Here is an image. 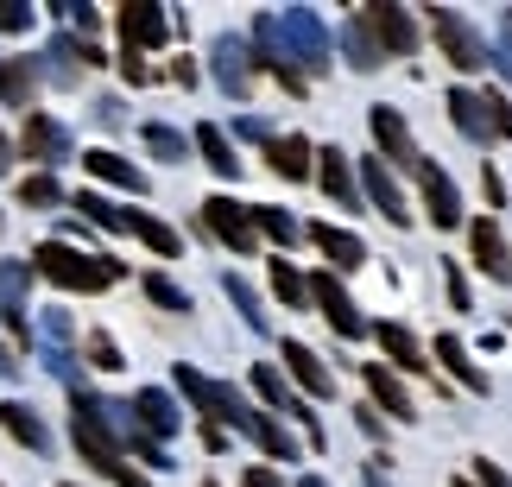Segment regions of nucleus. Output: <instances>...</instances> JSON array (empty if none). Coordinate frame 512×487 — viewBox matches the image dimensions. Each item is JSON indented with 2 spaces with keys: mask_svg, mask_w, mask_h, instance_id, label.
Returning <instances> with one entry per match:
<instances>
[{
  "mask_svg": "<svg viewBox=\"0 0 512 487\" xmlns=\"http://www.w3.org/2000/svg\"><path fill=\"white\" fill-rule=\"evenodd\" d=\"M0 228H7V216H0Z\"/></svg>",
  "mask_w": 512,
  "mask_h": 487,
  "instance_id": "bf43d9fd",
  "label": "nucleus"
},
{
  "mask_svg": "<svg viewBox=\"0 0 512 487\" xmlns=\"http://www.w3.org/2000/svg\"><path fill=\"white\" fill-rule=\"evenodd\" d=\"M424 32L437 38V51L449 57V70H462V76H481L487 64H494L487 32H481L468 13H456V7H430V13H424Z\"/></svg>",
  "mask_w": 512,
  "mask_h": 487,
  "instance_id": "39448f33",
  "label": "nucleus"
},
{
  "mask_svg": "<svg viewBox=\"0 0 512 487\" xmlns=\"http://www.w3.org/2000/svg\"><path fill=\"white\" fill-rule=\"evenodd\" d=\"M19 203H26V209H57V203H64V184H57L51 171H32V178L19 184Z\"/></svg>",
  "mask_w": 512,
  "mask_h": 487,
  "instance_id": "58836bf2",
  "label": "nucleus"
},
{
  "mask_svg": "<svg viewBox=\"0 0 512 487\" xmlns=\"http://www.w3.org/2000/svg\"><path fill=\"white\" fill-rule=\"evenodd\" d=\"M228 424H234L241 437H253V443H260V456H279V462H291V456H298V443H291V437L279 431V424H272V412H260V405H247V399L228 412Z\"/></svg>",
  "mask_w": 512,
  "mask_h": 487,
  "instance_id": "393cba45",
  "label": "nucleus"
},
{
  "mask_svg": "<svg viewBox=\"0 0 512 487\" xmlns=\"http://www.w3.org/2000/svg\"><path fill=\"white\" fill-rule=\"evenodd\" d=\"M177 393H184L196 412H203V424H228V412L234 405H241V393H234V386H222V380H209V374H196V367H184L177 361Z\"/></svg>",
  "mask_w": 512,
  "mask_h": 487,
  "instance_id": "6ab92c4d",
  "label": "nucleus"
},
{
  "mask_svg": "<svg viewBox=\"0 0 512 487\" xmlns=\"http://www.w3.org/2000/svg\"><path fill=\"white\" fill-rule=\"evenodd\" d=\"M304 298H310V310H323V323L336 329L342 342H361V336H367V317H361V304L348 298V285H342L329 266L304 272Z\"/></svg>",
  "mask_w": 512,
  "mask_h": 487,
  "instance_id": "423d86ee",
  "label": "nucleus"
},
{
  "mask_svg": "<svg viewBox=\"0 0 512 487\" xmlns=\"http://www.w3.org/2000/svg\"><path fill=\"white\" fill-rule=\"evenodd\" d=\"M462 235H468V260H475L481 279L487 285H512V241L500 235V222L494 216H468Z\"/></svg>",
  "mask_w": 512,
  "mask_h": 487,
  "instance_id": "9d476101",
  "label": "nucleus"
},
{
  "mask_svg": "<svg viewBox=\"0 0 512 487\" xmlns=\"http://www.w3.org/2000/svg\"><path fill=\"white\" fill-rule=\"evenodd\" d=\"M241 487H285V475L272 462H253V469H241Z\"/></svg>",
  "mask_w": 512,
  "mask_h": 487,
  "instance_id": "49530a36",
  "label": "nucleus"
},
{
  "mask_svg": "<svg viewBox=\"0 0 512 487\" xmlns=\"http://www.w3.org/2000/svg\"><path fill=\"white\" fill-rule=\"evenodd\" d=\"M114 26H121V51H140V57L165 51V38H171V19H165L159 0H127Z\"/></svg>",
  "mask_w": 512,
  "mask_h": 487,
  "instance_id": "2eb2a0df",
  "label": "nucleus"
},
{
  "mask_svg": "<svg viewBox=\"0 0 512 487\" xmlns=\"http://www.w3.org/2000/svg\"><path fill=\"white\" fill-rule=\"evenodd\" d=\"M32 89H38V64H32V57H0V102H7V108H32Z\"/></svg>",
  "mask_w": 512,
  "mask_h": 487,
  "instance_id": "7c9ffc66",
  "label": "nucleus"
},
{
  "mask_svg": "<svg viewBox=\"0 0 512 487\" xmlns=\"http://www.w3.org/2000/svg\"><path fill=\"white\" fill-rule=\"evenodd\" d=\"M0 26H7V32H26L32 26V7H19V0H13V7H0Z\"/></svg>",
  "mask_w": 512,
  "mask_h": 487,
  "instance_id": "3c124183",
  "label": "nucleus"
},
{
  "mask_svg": "<svg viewBox=\"0 0 512 487\" xmlns=\"http://www.w3.org/2000/svg\"><path fill=\"white\" fill-rule=\"evenodd\" d=\"M32 355V336H26V317H13V310H0V374H19Z\"/></svg>",
  "mask_w": 512,
  "mask_h": 487,
  "instance_id": "473e14b6",
  "label": "nucleus"
},
{
  "mask_svg": "<svg viewBox=\"0 0 512 487\" xmlns=\"http://www.w3.org/2000/svg\"><path fill=\"white\" fill-rule=\"evenodd\" d=\"M121 424H114L102 393H76L70 399V443H76V456H83L102 481H114V487H152V475H140L127 462V450H121Z\"/></svg>",
  "mask_w": 512,
  "mask_h": 487,
  "instance_id": "f257e3e1",
  "label": "nucleus"
},
{
  "mask_svg": "<svg viewBox=\"0 0 512 487\" xmlns=\"http://www.w3.org/2000/svg\"><path fill=\"white\" fill-rule=\"evenodd\" d=\"M0 431H7L19 450H32V456H51V431H45V418L32 412V405H19V399H0Z\"/></svg>",
  "mask_w": 512,
  "mask_h": 487,
  "instance_id": "cd10ccee",
  "label": "nucleus"
},
{
  "mask_svg": "<svg viewBox=\"0 0 512 487\" xmlns=\"http://www.w3.org/2000/svg\"><path fill=\"white\" fill-rule=\"evenodd\" d=\"M304 241H310V247H317L323 260H329V272H336V279H342V272H361V266H367V241L354 235V228L310 222V228H304Z\"/></svg>",
  "mask_w": 512,
  "mask_h": 487,
  "instance_id": "aec40b11",
  "label": "nucleus"
},
{
  "mask_svg": "<svg viewBox=\"0 0 512 487\" xmlns=\"http://www.w3.org/2000/svg\"><path fill=\"white\" fill-rule=\"evenodd\" d=\"M32 272L45 285L70 291V298H95V291H108V285L127 279V266L114 260V253H83V247H70V241H38L32 247Z\"/></svg>",
  "mask_w": 512,
  "mask_h": 487,
  "instance_id": "f03ea898",
  "label": "nucleus"
},
{
  "mask_svg": "<svg viewBox=\"0 0 512 487\" xmlns=\"http://www.w3.org/2000/svg\"><path fill=\"white\" fill-rule=\"evenodd\" d=\"M310 165H317V140L310 133H272L266 140V171L285 184H310Z\"/></svg>",
  "mask_w": 512,
  "mask_h": 487,
  "instance_id": "412c9836",
  "label": "nucleus"
},
{
  "mask_svg": "<svg viewBox=\"0 0 512 487\" xmlns=\"http://www.w3.org/2000/svg\"><path fill=\"white\" fill-rule=\"evenodd\" d=\"M468 481H475V487H512V475L500 469V462H487V456H475V469H468Z\"/></svg>",
  "mask_w": 512,
  "mask_h": 487,
  "instance_id": "a18cd8bd",
  "label": "nucleus"
},
{
  "mask_svg": "<svg viewBox=\"0 0 512 487\" xmlns=\"http://www.w3.org/2000/svg\"><path fill=\"white\" fill-rule=\"evenodd\" d=\"M13 165V140H7V133H0V171H7Z\"/></svg>",
  "mask_w": 512,
  "mask_h": 487,
  "instance_id": "6e6d98bb",
  "label": "nucleus"
},
{
  "mask_svg": "<svg viewBox=\"0 0 512 487\" xmlns=\"http://www.w3.org/2000/svg\"><path fill=\"white\" fill-rule=\"evenodd\" d=\"M361 386H367V405L392 424H418V399H411V386L392 374L386 361H361Z\"/></svg>",
  "mask_w": 512,
  "mask_h": 487,
  "instance_id": "9b49d317",
  "label": "nucleus"
},
{
  "mask_svg": "<svg viewBox=\"0 0 512 487\" xmlns=\"http://www.w3.org/2000/svg\"><path fill=\"white\" fill-rule=\"evenodd\" d=\"M64 487H76V481H64Z\"/></svg>",
  "mask_w": 512,
  "mask_h": 487,
  "instance_id": "052dcab7",
  "label": "nucleus"
},
{
  "mask_svg": "<svg viewBox=\"0 0 512 487\" xmlns=\"http://www.w3.org/2000/svg\"><path fill=\"white\" fill-rule=\"evenodd\" d=\"M279 355H285V367H279L285 380H298L310 399H336V367H323V355L310 342H285Z\"/></svg>",
  "mask_w": 512,
  "mask_h": 487,
  "instance_id": "5701e85b",
  "label": "nucleus"
},
{
  "mask_svg": "<svg viewBox=\"0 0 512 487\" xmlns=\"http://www.w3.org/2000/svg\"><path fill=\"white\" fill-rule=\"evenodd\" d=\"M13 152H19V159H26V165L51 171V165H64L76 146H70L64 121H51V114H38V108H32V114H26V127H19V146H13Z\"/></svg>",
  "mask_w": 512,
  "mask_h": 487,
  "instance_id": "ddd939ff",
  "label": "nucleus"
},
{
  "mask_svg": "<svg viewBox=\"0 0 512 487\" xmlns=\"http://www.w3.org/2000/svg\"><path fill=\"white\" fill-rule=\"evenodd\" d=\"M127 424H133L140 437H152V443H171L177 431H184V412L171 405L165 386H140V393H133V405H127Z\"/></svg>",
  "mask_w": 512,
  "mask_h": 487,
  "instance_id": "dca6fc26",
  "label": "nucleus"
},
{
  "mask_svg": "<svg viewBox=\"0 0 512 487\" xmlns=\"http://www.w3.org/2000/svg\"><path fill=\"white\" fill-rule=\"evenodd\" d=\"M209 487H215V481H209Z\"/></svg>",
  "mask_w": 512,
  "mask_h": 487,
  "instance_id": "680f3d73",
  "label": "nucleus"
},
{
  "mask_svg": "<svg viewBox=\"0 0 512 487\" xmlns=\"http://www.w3.org/2000/svg\"><path fill=\"white\" fill-rule=\"evenodd\" d=\"M203 228L228 253H260V235H253V222H247V203H234V197H203Z\"/></svg>",
  "mask_w": 512,
  "mask_h": 487,
  "instance_id": "f3484780",
  "label": "nucleus"
},
{
  "mask_svg": "<svg viewBox=\"0 0 512 487\" xmlns=\"http://www.w3.org/2000/svg\"><path fill=\"white\" fill-rule=\"evenodd\" d=\"M222 291L234 304H241V317H247V329H266V310H260V291H253L241 272H222Z\"/></svg>",
  "mask_w": 512,
  "mask_h": 487,
  "instance_id": "e433bc0d",
  "label": "nucleus"
},
{
  "mask_svg": "<svg viewBox=\"0 0 512 487\" xmlns=\"http://www.w3.org/2000/svg\"><path fill=\"white\" fill-rule=\"evenodd\" d=\"M140 140H146V152H152L159 165H184V159H190V140H184L177 127H165V121H146Z\"/></svg>",
  "mask_w": 512,
  "mask_h": 487,
  "instance_id": "72a5a7b5",
  "label": "nucleus"
},
{
  "mask_svg": "<svg viewBox=\"0 0 512 487\" xmlns=\"http://www.w3.org/2000/svg\"><path fill=\"white\" fill-rule=\"evenodd\" d=\"M481 197H487V216H494V209H506V178H500L487 159H481Z\"/></svg>",
  "mask_w": 512,
  "mask_h": 487,
  "instance_id": "c03bdc74",
  "label": "nucleus"
},
{
  "mask_svg": "<svg viewBox=\"0 0 512 487\" xmlns=\"http://www.w3.org/2000/svg\"><path fill=\"white\" fill-rule=\"evenodd\" d=\"M367 487H392V481L380 475V462H373V469H367Z\"/></svg>",
  "mask_w": 512,
  "mask_h": 487,
  "instance_id": "4d7b16f0",
  "label": "nucleus"
},
{
  "mask_svg": "<svg viewBox=\"0 0 512 487\" xmlns=\"http://www.w3.org/2000/svg\"><path fill=\"white\" fill-rule=\"evenodd\" d=\"M272 38H279V57L304 76V83L336 64V38L323 32V19L310 13V7H285V13H272Z\"/></svg>",
  "mask_w": 512,
  "mask_h": 487,
  "instance_id": "20e7f679",
  "label": "nucleus"
},
{
  "mask_svg": "<svg viewBox=\"0 0 512 487\" xmlns=\"http://www.w3.org/2000/svg\"><path fill=\"white\" fill-rule=\"evenodd\" d=\"M215 83H222L234 102H247L253 89V57H247V38H222L215 45Z\"/></svg>",
  "mask_w": 512,
  "mask_h": 487,
  "instance_id": "c85d7f7f",
  "label": "nucleus"
},
{
  "mask_svg": "<svg viewBox=\"0 0 512 487\" xmlns=\"http://www.w3.org/2000/svg\"><path fill=\"white\" fill-rule=\"evenodd\" d=\"M310 178H317V190L336 209H361V184H354V165L342 146H317V165H310Z\"/></svg>",
  "mask_w": 512,
  "mask_h": 487,
  "instance_id": "4be33fe9",
  "label": "nucleus"
},
{
  "mask_svg": "<svg viewBox=\"0 0 512 487\" xmlns=\"http://www.w3.org/2000/svg\"><path fill=\"white\" fill-rule=\"evenodd\" d=\"M121 76H127L133 89H140V83H152V70H146V57H140V51H121Z\"/></svg>",
  "mask_w": 512,
  "mask_h": 487,
  "instance_id": "8fccbe9b",
  "label": "nucleus"
},
{
  "mask_svg": "<svg viewBox=\"0 0 512 487\" xmlns=\"http://www.w3.org/2000/svg\"><path fill=\"white\" fill-rule=\"evenodd\" d=\"M354 424H361V431H367L373 443H386V418H380V412H373V405H367V399H361V405H354Z\"/></svg>",
  "mask_w": 512,
  "mask_h": 487,
  "instance_id": "de8ad7c7",
  "label": "nucleus"
},
{
  "mask_svg": "<svg viewBox=\"0 0 512 487\" xmlns=\"http://www.w3.org/2000/svg\"><path fill=\"white\" fill-rule=\"evenodd\" d=\"M203 450L209 456H228V431H222V424H203Z\"/></svg>",
  "mask_w": 512,
  "mask_h": 487,
  "instance_id": "864d4df0",
  "label": "nucleus"
},
{
  "mask_svg": "<svg viewBox=\"0 0 512 487\" xmlns=\"http://www.w3.org/2000/svg\"><path fill=\"white\" fill-rule=\"evenodd\" d=\"M140 291H146V298L159 304V310H190V291L177 285V279H165V272H146V279H140Z\"/></svg>",
  "mask_w": 512,
  "mask_h": 487,
  "instance_id": "ea45409f",
  "label": "nucleus"
},
{
  "mask_svg": "<svg viewBox=\"0 0 512 487\" xmlns=\"http://www.w3.org/2000/svg\"><path fill=\"white\" fill-rule=\"evenodd\" d=\"M165 76H171L177 89H196V76H203V70H196V57H171V64H165Z\"/></svg>",
  "mask_w": 512,
  "mask_h": 487,
  "instance_id": "09e8293b",
  "label": "nucleus"
},
{
  "mask_svg": "<svg viewBox=\"0 0 512 487\" xmlns=\"http://www.w3.org/2000/svg\"><path fill=\"white\" fill-rule=\"evenodd\" d=\"M456 487H475V481H468V475H456Z\"/></svg>",
  "mask_w": 512,
  "mask_h": 487,
  "instance_id": "13d9d810",
  "label": "nucleus"
},
{
  "mask_svg": "<svg viewBox=\"0 0 512 487\" xmlns=\"http://www.w3.org/2000/svg\"><path fill=\"white\" fill-rule=\"evenodd\" d=\"M500 38H506V51H494V64H500V70L512 76V7L500 13Z\"/></svg>",
  "mask_w": 512,
  "mask_h": 487,
  "instance_id": "603ef678",
  "label": "nucleus"
},
{
  "mask_svg": "<svg viewBox=\"0 0 512 487\" xmlns=\"http://www.w3.org/2000/svg\"><path fill=\"white\" fill-rule=\"evenodd\" d=\"M127 235L146 253H159V260H184V228H171L165 216H152V209H127Z\"/></svg>",
  "mask_w": 512,
  "mask_h": 487,
  "instance_id": "a878e982",
  "label": "nucleus"
},
{
  "mask_svg": "<svg viewBox=\"0 0 512 487\" xmlns=\"http://www.w3.org/2000/svg\"><path fill=\"white\" fill-rule=\"evenodd\" d=\"M361 26H367V38H373V51H380V57H411V51L424 45L418 19H411L399 0H373V7L361 13Z\"/></svg>",
  "mask_w": 512,
  "mask_h": 487,
  "instance_id": "1a4fd4ad",
  "label": "nucleus"
},
{
  "mask_svg": "<svg viewBox=\"0 0 512 487\" xmlns=\"http://www.w3.org/2000/svg\"><path fill=\"white\" fill-rule=\"evenodd\" d=\"M83 159V171L89 178H102V184H114V190H127V197H146L152 190V178L133 159H121V152H108V146H89V152H76Z\"/></svg>",
  "mask_w": 512,
  "mask_h": 487,
  "instance_id": "b1692460",
  "label": "nucleus"
},
{
  "mask_svg": "<svg viewBox=\"0 0 512 487\" xmlns=\"http://www.w3.org/2000/svg\"><path fill=\"white\" fill-rule=\"evenodd\" d=\"M443 108H449V127H456L468 146H506L512 140V95L506 89L449 83L443 89Z\"/></svg>",
  "mask_w": 512,
  "mask_h": 487,
  "instance_id": "7ed1b4c3",
  "label": "nucleus"
},
{
  "mask_svg": "<svg viewBox=\"0 0 512 487\" xmlns=\"http://www.w3.org/2000/svg\"><path fill=\"white\" fill-rule=\"evenodd\" d=\"M443 285H449V310H475V291H468V272L456 260H443Z\"/></svg>",
  "mask_w": 512,
  "mask_h": 487,
  "instance_id": "37998d69",
  "label": "nucleus"
},
{
  "mask_svg": "<svg viewBox=\"0 0 512 487\" xmlns=\"http://www.w3.org/2000/svg\"><path fill=\"white\" fill-rule=\"evenodd\" d=\"M190 146L203 152V165H209V171H215V178H222V184H228V178L241 184V152L228 146V133L215 127V121H203V127H196V133H190Z\"/></svg>",
  "mask_w": 512,
  "mask_h": 487,
  "instance_id": "c756f323",
  "label": "nucleus"
},
{
  "mask_svg": "<svg viewBox=\"0 0 512 487\" xmlns=\"http://www.w3.org/2000/svg\"><path fill=\"white\" fill-rule=\"evenodd\" d=\"M367 336L380 342V355H386V367L392 374H424L430 386H437V399H449V386L437 380V367H430V355H424V342H418V329L411 323H367Z\"/></svg>",
  "mask_w": 512,
  "mask_h": 487,
  "instance_id": "0eeeda50",
  "label": "nucleus"
},
{
  "mask_svg": "<svg viewBox=\"0 0 512 487\" xmlns=\"http://www.w3.org/2000/svg\"><path fill=\"white\" fill-rule=\"evenodd\" d=\"M247 222H253V235L272 241V247L285 253V260H291V247L304 241V222L291 216V209H279V203H247Z\"/></svg>",
  "mask_w": 512,
  "mask_h": 487,
  "instance_id": "bb28decb",
  "label": "nucleus"
},
{
  "mask_svg": "<svg viewBox=\"0 0 512 487\" xmlns=\"http://www.w3.org/2000/svg\"><path fill=\"white\" fill-rule=\"evenodd\" d=\"M26 285H32V266H0V310H13V317H19Z\"/></svg>",
  "mask_w": 512,
  "mask_h": 487,
  "instance_id": "79ce46f5",
  "label": "nucleus"
},
{
  "mask_svg": "<svg viewBox=\"0 0 512 487\" xmlns=\"http://www.w3.org/2000/svg\"><path fill=\"white\" fill-rule=\"evenodd\" d=\"M266 272H272V298H279L285 310H310V298H304V272L291 266L285 253H272V266H266Z\"/></svg>",
  "mask_w": 512,
  "mask_h": 487,
  "instance_id": "c9c22d12",
  "label": "nucleus"
},
{
  "mask_svg": "<svg viewBox=\"0 0 512 487\" xmlns=\"http://www.w3.org/2000/svg\"><path fill=\"white\" fill-rule=\"evenodd\" d=\"M367 127H373V146H380V152H373L380 165H405V171H411V165L424 159V146L411 140V127H405V114H399V108L373 102V108H367Z\"/></svg>",
  "mask_w": 512,
  "mask_h": 487,
  "instance_id": "f8f14e48",
  "label": "nucleus"
},
{
  "mask_svg": "<svg viewBox=\"0 0 512 487\" xmlns=\"http://www.w3.org/2000/svg\"><path fill=\"white\" fill-rule=\"evenodd\" d=\"M291 487H329V475H317V469H310V475H298Z\"/></svg>",
  "mask_w": 512,
  "mask_h": 487,
  "instance_id": "5fc2aeb1",
  "label": "nucleus"
},
{
  "mask_svg": "<svg viewBox=\"0 0 512 487\" xmlns=\"http://www.w3.org/2000/svg\"><path fill=\"white\" fill-rule=\"evenodd\" d=\"M83 355H89V367H102V374H121V342H114L108 336V329H89V336H83Z\"/></svg>",
  "mask_w": 512,
  "mask_h": 487,
  "instance_id": "4c0bfd02",
  "label": "nucleus"
},
{
  "mask_svg": "<svg viewBox=\"0 0 512 487\" xmlns=\"http://www.w3.org/2000/svg\"><path fill=\"white\" fill-rule=\"evenodd\" d=\"M247 386H253V399H260V412H285V405L298 399V393H291V380L279 374V361H260L247 374Z\"/></svg>",
  "mask_w": 512,
  "mask_h": 487,
  "instance_id": "2f4dec72",
  "label": "nucleus"
},
{
  "mask_svg": "<svg viewBox=\"0 0 512 487\" xmlns=\"http://www.w3.org/2000/svg\"><path fill=\"white\" fill-rule=\"evenodd\" d=\"M354 184H361V209H380L392 228H411V203H405V190L392 184V171L380 159H361V165H354Z\"/></svg>",
  "mask_w": 512,
  "mask_h": 487,
  "instance_id": "4468645a",
  "label": "nucleus"
},
{
  "mask_svg": "<svg viewBox=\"0 0 512 487\" xmlns=\"http://www.w3.org/2000/svg\"><path fill=\"white\" fill-rule=\"evenodd\" d=\"M348 70H380V51H373V38L361 26V13L348 19Z\"/></svg>",
  "mask_w": 512,
  "mask_h": 487,
  "instance_id": "a19ab883",
  "label": "nucleus"
},
{
  "mask_svg": "<svg viewBox=\"0 0 512 487\" xmlns=\"http://www.w3.org/2000/svg\"><path fill=\"white\" fill-rule=\"evenodd\" d=\"M64 203H76V209H83V222L108 228V235H127V209H114L102 190H76V197H64Z\"/></svg>",
  "mask_w": 512,
  "mask_h": 487,
  "instance_id": "f704fd0d",
  "label": "nucleus"
},
{
  "mask_svg": "<svg viewBox=\"0 0 512 487\" xmlns=\"http://www.w3.org/2000/svg\"><path fill=\"white\" fill-rule=\"evenodd\" d=\"M424 355H437V361H430V367H443V374H449V380H456V386H462V393H481V399H487V393H494V380H487V367L475 361V348H468L462 336H437V342H430V348H424Z\"/></svg>",
  "mask_w": 512,
  "mask_h": 487,
  "instance_id": "a211bd4d",
  "label": "nucleus"
},
{
  "mask_svg": "<svg viewBox=\"0 0 512 487\" xmlns=\"http://www.w3.org/2000/svg\"><path fill=\"white\" fill-rule=\"evenodd\" d=\"M411 178H418V197H424V222L437 228V235H456V228L468 222L456 178H449L443 165H430V159H418V165H411Z\"/></svg>",
  "mask_w": 512,
  "mask_h": 487,
  "instance_id": "6e6552de",
  "label": "nucleus"
}]
</instances>
